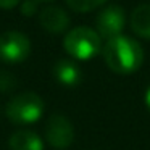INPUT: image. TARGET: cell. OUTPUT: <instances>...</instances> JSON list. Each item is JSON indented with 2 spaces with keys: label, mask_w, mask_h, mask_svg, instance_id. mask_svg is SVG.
<instances>
[{
  "label": "cell",
  "mask_w": 150,
  "mask_h": 150,
  "mask_svg": "<svg viewBox=\"0 0 150 150\" xmlns=\"http://www.w3.org/2000/svg\"><path fill=\"white\" fill-rule=\"evenodd\" d=\"M103 58L107 66L118 74H131L144 63V50L136 39L120 36L108 39L103 45Z\"/></svg>",
  "instance_id": "obj_1"
},
{
  "label": "cell",
  "mask_w": 150,
  "mask_h": 150,
  "mask_svg": "<svg viewBox=\"0 0 150 150\" xmlns=\"http://www.w3.org/2000/svg\"><path fill=\"white\" fill-rule=\"evenodd\" d=\"M63 47L76 60H91L100 52L102 37L87 26H78L65 36Z\"/></svg>",
  "instance_id": "obj_2"
},
{
  "label": "cell",
  "mask_w": 150,
  "mask_h": 150,
  "mask_svg": "<svg viewBox=\"0 0 150 150\" xmlns=\"http://www.w3.org/2000/svg\"><path fill=\"white\" fill-rule=\"evenodd\" d=\"M7 118L15 124H33L44 113V100L34 92L18 94L7 103Z\"/></svg>",
  "instance_id": "obj_3"
},
{
  "label": "cell",
  "mask_w": 150,
  "mask_h": 150,
  "mask_svg": "<svg viewBox=\"0 0 150 150\" xmlns=\"http://www.w3.org/2000/svg\"><path fill=\"white\" fill-rule=\"evenodd\" d=\"M31 42L18 31H8L0 36V60L5 63H21L29 57Z\"/></svg>",
  "instance_id": "obj_4"
},
{
  "label": "cell",
  "mask_w": 150,
  "mask_h": 150,
  "mask_svg": "<svg viewBox=\"0 0 150 150\" xmlns=\"http://www.w3.org/2000/svg\"><path fill=\"white\" fill-rule=\"evenodd\" d=\"M45 139L50 145L58 150L68 149L74 139V129L71 121L63 115L50 116L45 126Z\"/></svg>",
  "instance_id": "obj_5"
},
{
  "label": "cell",
  "mask_w": 150,
  "mask_h": 150,
  "mask_svg": "<svg viewBox=\"0 0 150 150\" xmlns=\"http://www.w3.org/2000/svg\"><path fill=\"white\" fill-rule=\"evenodd\" d=\"M124 23H126L124 10L118 5H110V7L103 8L95 18L97 33L100 34V37L107 40L120 36L124 28Z\"/></svg>",
  "instance_id": "obj_6"
},
{
  "label": "cell",
  "mask_w": 150,
  "mask_h": 150,
  "mask_svg": "<svg viewBox=\"0 0 150 150\" xmlns=\"http://www.w3.org/2000/svg\"><path fill=\"white\" fill-rule=\"evenodd\" d=\"M39 21L44 29L53 34L63 33L69 26V16L66 15V11L63 8H58V7L44 8L39 13Z\"/></svg>",
  "instance_id": "obj_7"
},
{
  "label": "cell",
  "mask_w": 150,
  "mask_h": 150,
  "mask_svg": "<svg viewBox=\"0 0 150 150\" xmlns=\"http://www.w3.org/2000/svg\"><path fill=\"white\" fill-rule=\"evenodd\" d=\"M53 76L60 84L66 87H74L81 82L82 73L81 68L71 60H60L53 66Z\"/></svg>",
  "instance_id": "obj_8"
},
{
  "label": "cell",
  "mask_w": 150,
  "mask_h": 150,
  "mask_svg": "<svg viewBox=\"0 0 150 150\" xmlns=\"http://www.w3.org/2000/svg\"><path fill=\"white\" fill-rule=\"evenodd\" d=\"M131 29L142 39H150V5L144 4L131 13Z\"/></svg>",
  "instance_id": "obj_9"
},
{
  "label": "cell",
  "mask_w": 150,
  "mask_h": 150,
  "mask_svg": "<svg viewBox=\"0 0 150 150\" xmlns=\"http://www.w3.org/2000/svg\"><path fill=\"white\" fill-rule=\"evenodd\" d=\"M10 150H44V142L33 131H18L8 140Z\"/></svg>",
  "instance_id": "obj_10"
},
{
  "label": "cell",
  "mask_w": 150,
  "mask_h": 150,
  "mask_svg": "<svg viewBox=\"0 0 150 150\" xmlns=\"http://www.w3.org/2000/svg\"><path fill=\"white\" fill-rule=\"evenodd\" d=\"M107 0H66V4L71 10L78 11V13H86V11H92L97 7L103 5Z\"/></svg>",
  "instance_id": "obj_11"
},
{
  "label": "cell",
  "mask_w": 150,
  "mask_h": 150,
  "mask_svg": "<svg viewBox=\"0 0 150 150\" xmlns=\"http://www.w3.org/2000/svg\"><path fill=\"white\" fill-rule=\"evenodd\" d=\"M37 0H24L23 5H21V13L24 16H33L37 11Z\"/></svg>",
  "instance_id": "obj_12"
},
{
  "label": "cell",
  "mask_w": 150,
  "mask_h": 150,
  "mask_svg": "<svg viewBox=\"0 0 150 150\" xmlns=\"http://www.w3.org/2000/svg\"><path fill=\"white\" fill-rule=\"evenodd\" d=\"M20 4V0H0V8H5V10H10V8L16 7Z\"/></svg>",
  "instance_id": "obj_13"
},
{
  "label": "cell",
  "mask_w": 150,
  "mask_h": 150,
  "mask_svg": "<svg viewBox=\"0 0 150 150\" xmlns=\"http://www.w3.org/2000/svg\"><path fill=\"white\" fill-rule=\"evenodd\" d=\"M145 105H147V108L150 110V87L147 89V92H145Z\"/></svg>",
  "instance_id": "obj_14"
},
{
  "label": "cell",
  "mask_w": 150,
  "mask_h": 150,
  "mask_svg": "<svg viewBox=\"0 0 150 150\" xmlns=\"http://www.w3.org/2000/svg\"><path fill=\"white\" fill-rule=\"evenodd\" d=\"M37 2H50V0H37Z\"/></svg>",
  "instance_id": "obj_15"
}]
</instances>
